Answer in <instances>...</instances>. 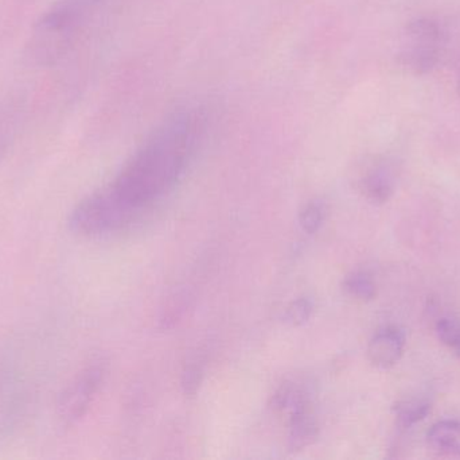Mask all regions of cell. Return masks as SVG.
Wrapping results in <instances>:
<instances>
[{"mask_svg": "<svg viewBox=\"0 0 460 460\" xmlns=\"http://www.w3.org/2000/svg\"><path fill=\"white\" fill-rule=\"evenodd\" d=\"M208 126L202 107H188L167 116L145 140L110 186L137 212L172 191L193 159Z\"/></svg>", "mask_w": 460, "mask_h": 460, "instance_id": "obj_1", "label": "cell"}, {"mask_svg": "<svg viewBox=\"0 0 460 460\" xmlns=\"http://www.w3.org/2000/svg\"><path fill=\"white\" fill-rule=\"evenodd\" d=\"M447 27L439 19L420 16L405 26L397 50V62L413 75H429L437 69L447 50Z\"/></svg>", "mask_w": 460, "mask_h": 460, "instance_id": "obj_3", "label": "cell"}, {"mask_svg": "<svg viewBox=\"0 0 460 460\" xmlns=\"http://www.w3.org/2000/svg\"><path fill=\"white\" fill-rule=\"evenodd\" d=\"M458 94L460 96V70H459V76H458Z\"/></svg>", "mask_w": 460, "mask_h": 460, "instance_id": "obj_17", "label": "cell"}, {"mask_svg": "<svg viewBox=\"0 0 460 460\" xmlns=\"http://www.w3.org/2000/svg\"><path fill=\"white\" fill-rule=\"evenodd\" d=\"M313 311V302L303 297V299L296 300V302H292V304L287 308L284 319H286L287 323L291 324V326H302V324L307 323V321L310 320Z\"/></svg>", "mask_w": 460, "mask_h": 460, "instance_id": "obj_16", "label": "cell"}, {"mask_svg": "<svg viewBox=\"0 0 460 460\" xmlns=\"http://www.w3.org/2000/svg\"><path fill=\"white\" fill-rule=\"evenodd\" d=\"M440 342L460 359V318L446 316L437 323Z\"/></svg>", "mask_w": 460, "mask_h": 460, "instance_id": "obj_12", "label": "cell"}, {"mask_svg": "<svg viewBox=\"0 0 460 460\" xmlns=\"http://www.w3.org/2000/svg\"><path fill=\"white\" fill-rule=\"evenodd\" d=\"M288 448L302 451L310 447L319 437V424L311 410L310 399L289 410Z\"/></svg>", "mask_w": 460, "mask_h": 460, "instance_id": "obj_8", "label": "cell"}, {"mask_svg": "<svg viewBox=\"0 0 460 460\" xmlns=\"http://www.w3.org/2000/svg\"><path fill=\"white\" fill-rule=\"evenodd\" d=\"M343 289L351 297L362 302H370L377 294L375 280L367 272H354L349 275L343 281Z\"/></svg>", "mask_w": 460, "mask_h": 460, "instance_id": "obj_11", "label": "cell"}, {"mask_svg": "<svg viewBox=\"0 0 460 460\" xmlns=\"http://www.w3.org/2000/svg\"><path fill=\"white\" fill-rule=\"evenodd\" d=\"M326 218V210L321 202H311L300 211L299 224L303 231L315 234L319 231Z\"/></svg>", "mask_w": 460, "mask_h": 460, "instance_id": "obj_13", "label": "cell"}, {"mask_svg": "<svg viewBox=\"0 0 460 460\" xmlns=\"http://www.w3.org/2000/svg\"><path fill=\"white\" fill-rule=\"evenodd\" d=\"M429 410H431V402L424 397H410V399L402 400L394 408L397 424L402 428H411L420 423L427 418Z\"/></svg>", "mask_w": 460, "mask_h": 460, "instance_id": "obj_10", "label": "cell"}, {"mask_svg": "<svg viewBox=\"0 0 460 460\" xmlns=\"http://www.w3.org/2000/svg\"><path fill=\"white\" fill-rule=\"evenodd\" d=\"M18 121V113H16L15 108H0V154L5 150L8 143H10Z\"/></svg>", "mask_w": 460, "mask_h": 460, "instance_id": "obj_15", "label": "cell"}, {"mask_svg": "<svg viewBox=\"0 0 460 460\" xmlns=\"http://www.w3.org/2000/svg\"><path fill=\"white\" fill-rule=\"evenodd\" d=\"M139 212L121 203L110 188L84 199L69 216V227L83 237H100L126 229Z\"/></svg>", "mask_w": 460, "mask_h": 460, "instance_id": "obj_4", "label": "cell"}, {"mask_svg": "<svg viewBox=\"0 0 460 460\" xmlns=\"http://www.w3.org/2000/svg\"><path fill=\"white\" fill-rule=\"evenodd\" d=\"M202 381H204V366L197 361L191 362L185 367L181 378L183 393L188 397L196 396L201 388Z\"/></svg>", "mask_w": 460, "mask_h": 460, "instance_id": "obj_14", "label": "cell"}, {"mask_svg": "<svg viewBox=\"0 0 460 460\" xmlns=\"http://www.w3.org/2000/svg\"><path fill=\"white\" fill-rule=\"evenodd\" d=\"M427 443L439 455L460 456V420L435 423L427 434Z\"/></svg>", "mask_w": 460, "mask_h": 460, "instance_id": "obj_9", "label": "cell"}, {"mask_svg": "<svg viewBox=\"0 0 460 460\" xmlns=\"http://www.w3.org/2000/svg\"><path fill=\"white\" fill-rule=\"evenodd\" d=\"M405 343L407 337L404 329L399 326L383 327L376 332L367 346L369 361L378 369H389L402 359Z\"/></svg>", "mask_w": 460, "mask_h": 460, "instance_id": "obj_7", "label": "cell"}, {"mask_svg": "<svg viewBox=\"0 0 460 460\" xmlns=\"http://www.w3.org/2000/svg\"><path fill=\"white\" fill-rule=\"evenodd\" d=\"M399 181V167L388 157L376 158L359 178V189L369 202L383 204L394 196Z\"/></svg>", "mask_w": 460, "mask_h": 460, "instance_id": "obj_6", "label": "cell"}, {"mask_svg": "<svg viewBox=\"0 0 460 460\" xmlns=\"http://www.w3.org/2000/svg\"><path fill=\"white\" fill-rule=\"evenodd\" d=\"M105 378L102 362H92L75 374L57 402V419L62 428H72L88 413Z\"/></svg>", "mask_w": 460, "mask_h": 460, "instance_id": "obj_5", "label": "cell"}, {"mask_svg": "<svg viewBox=\"0 0 460 460\" xmlns=\"http://www.w3.org/2000/svg\"><path fill=\"white\" fill-rule=\"evenodd\" d=\"M102 0H57L32 27L26 56L38 67L64 59L77 42Z\"/></svg>", "mask_w": 460, "mask_h": 460, "instance_id": "obj_2", "label": "cell"}]
</instances>
